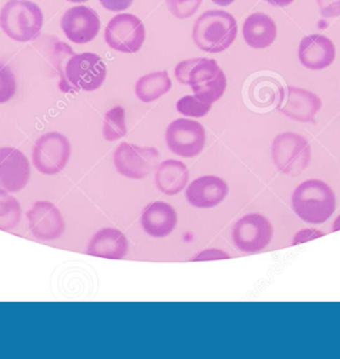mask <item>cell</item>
<instances>
[{
    "mask_svg": "<svg viewBox=\"0 0 340 359\" xmlns=\"http://www.w3.org/2000/svg\"><path fill=\"white\" fill-rule=\"evenodd\" d=\"M175 76L182 85L190 86L197 98L210 104L217 102L226 91V75L211 58H193L180 62L176 66Z\"/></svg>",
    "mask_w": 340,
    "mask_h": 359,
    "instance_id": "6da1fadb",
    "label": "cell"
},
{
    "mask_svg": "<svg viewBox=\"0 0 340 359\" xmlns=\"http://www.w3.org/2000/svg\"><path fill=\"white\" fill-rule=\"evenodd\" d=\"M294 213L308 224H322L336 210L333 189L321 180L300 182L291 197Z\"/></svg>",
    "mask_w": 340,
    "mask_h": 359,
    "instance_id": "7a4b0ae2",
    "label": "cell"
},
{
    "mask_svg": "<svg viewBox=\"0 0 340 359\" xmlns=\"http://www.w3.org/2000/svg\"><path fill=\"white\" fill-rule=\"evenodd\" d=\"M192 36L199 49L208 53H220L230 48L236 39V20L228 12L211 10L196 20Z\"/></svg>",
    "mask_w": 340,
    "mask_h": 359,
    "instance_id": "3957f363",
    "label": "cell"
},
{
    "mask_svg": "<svg viewBox=\"0 0 340 359\" xmlns=\"http://www.w3.org/2000/svg\"><path fill=\"white\" fill-rule=\"evenodd\" d=\"M43 26V12L30 0H9L0 11V28L13 41H34Z\"/></svg>",
    "mask_w": 340,
    "mask_h": 359,
    "instance_id": "277c9868",
    "label": "cell"
},
{
    "mask_svg": "<svg viewBox=\"0 0 340 359\" xmlns=\"http://www.w3.org/2000/svg\"><path fill=\"white\" fill-rule=\"evenodd\" d=\"M271 155L279 172L296 177L308 169L312 158V149L308 140L300 134L283 132L273 140Z\"/></svg>",
    "mask_w": 340,
    "mask_h": 359,
    "instance_id": "5b68a950",
    "label": "cell"
},
{
    "mask_svg": "<svg viewBox=\"0 0 340 359\" xmlns=\"http://www.w3.org/2000/svg\"><path fill=\"white\" fill-rule=\"evenodd\" d=\"M72 154V147L67 136L60 132H48L35 142L32 163L43 175L52 176L64 171Z\"/></svg>",
    "mask_w": 340,
    "mask_h": 359,
    "instance_id": "8992f818",
    "label": "cell"
},
{
    "mask_svg": "<svg viewBox=\"0 0 340 359\" xmlns=\"http://www.w3.org/2000/svg\"><path fill=\"white\" fill-rule=\"evenodd\" d=\"M116 171L129 180H142L148 177L158 165L159 155L156 148L140 147L123 142L114 152Z\"/></svg>",
    "mask_w": 340,
    "mask_h": 359,
    "instance_id": "52a82bcc",
    "label": "cell"
},
{
    "mask_svg": "<svg viewBox=\"0 0 340 359\" xmlns=\"http://www.w3.org/2000/svg\"><path fill=\"white\" fill-rule=\"evenodd\" d=\"M232 238L235 247L243 253H257L272 241V224L262 214H245L233 226Z\"/></svg>",
    "mask_w": 340,
    "mask_h": 359,
    "instance_id": "ba28073f",
    "label": "cell"
},
{
    "mask_svg": "<svg viewBox=\"0 0 340 359\" xmlns=\"http://www.w3.org/2000/svg\"><path fill=\"white\" fill-rule=\"evenodd\" d=\"M109 47L121 53H136L146 39V28L133 14H119L109 22L104 32Z\"/></svg>",
    "mask_w": 340,
    "mask_h": 359,
    "instance_id": "9c48e42d",
    "label": "cell"
},
{
    "mask_svg": "<svg viewBox=\"0 0 340 359\" xmlns=\"http://www.w3.org/2000/svg\"><path fill=\"white\" fill-rule=\"evenodd\" d=\"M165 142L169 150L177 156L193 158L205 149V128L198 121L176 119L168 127Z\"/></svg>",
    "mask_w": 340,
    "mask_h": 359,
    "instance_id": "30bf717a",
    "label": "cell"
},
{
    "mask_svg": "<svg viewBox=\"0 0 340 359\" xmlns=\"http://www.w3.org/2000/svg\"><path fill=\"white\" fill-rule=\"evenodd\" d=\"M64 72L73 87L92 92L106 81L107 67L97 54H77L68 60Z\"/></svg>",
    "mask_w": 340,
    "mask_h": 359,
    "instance_id": "8fae6325",
    "label": "cell"
},
{
    "mask_svg": "<svg viewBox=\"0 0 340 359\" xmlns=\"http://www.w3.org/2000/svg\"><path fill=\"white\" fill-rule=\"evenodd\" d=\"M31 234L41 241L60 239L66 232L62 211L51 201H37L27 212Z\"/></svg>",
    "mask_w": 340,
    "mask_h": 359,
    "instance_id": "7c38bea8",
    "label": "cell"
},
{
    "mask_svg": "<svg viewBox=\"0 0 340 359\" xmlns=\"http://www.w3.org/2000/svg\"><path fill=\"white\" fill-rule=\"evenodd\" d=\"M30 180L31 165L26 154L12 147L0 148V189L18 193Z\"/></svg>",
    "mask_w": 340,
    "mask_h": 359,
    "instance_id": "4fadbf2b",
    "label": "cell"
},
{
    "mask_svg": "<svg viewBox=\"0 0 340 359\" xmlns=\"http://www.w3.org/2000/svg\"><path fill=\"white\" fill-rule=\"evenodd\" d=\"M60 26L67 39L72 43L85 45L97 36L100 30V16L91 8L79 6L64 14Z\"/></svg>",
    "mask_w": 340,
    "mask_h": 359,
    "instance_id": "5bb4252c",
    "label": "cell"
},
{
    "mask_svg": "<svg viewBox=\"0 0 340 359\" xmlns=\"http://www.w3.org/2000/svg\"><path fill=\"white\" fill-rule=\"evenodd\" d=\"M229 186L218 176L207 175L193 180L186 191V198L197 209H212L226 198Z\"/></svg>",
    "mask_w": 340,
    "mask_h": 359,
    "instance_id": "9a60e30c",
    "label": "cell"
},
{
    "mask_svg": "<svg viewBox=\"0 0 340 359\" xmlns=\"http://www.w3.org/2000/svg\"><path fill=\"white\" fill-rule=\"evenodd\" d=\"M336 49L333 41L320 34L304 37L298 49V57L302 66L310 70H322L333 64Z\"/></svg>",
    "mask_w": 340,
    "mask_h": 359,
    "instance_id": "2e32d148",
    "label": "cell"
},
{
    "mask_svg": "<svg viewBox=\"0 0 340 359\" xmlns=\"http://www.w3.org/2000/svg\"><path fill=\"white\" fill-rule=\"evenodd\" d=\"M140 224L149 236L165 238L175 230L178 216L175 209L169 203L154 201L144 208Z\"/></svg>",
    "mask_w": 340,
    "mask_h": 359,
    "instance_id": "e0dca14e",
    "label": "cell"
},
{
    "mask_svg": "<svg viewBox=\"0 0 340 359\" xmlns=\"http://www.w3.org/2000/svg\"><path fill=\"white\" fill-rule=\"evenodd\" d=\"M322 102L320 98L300 88H287V100H283L278 110L293 121L300 123H312L317 113L320 111Z\"/></svg>",
    "mask_w": 340,
    "mask_h": 359,
    "instance_id": "ac0fdd59",
    "label": "cell"
},
{
    "mask_svg": "<svg viewBox=\"0 0 340 359\" xmlns=\"http://www.w3.org/2000/svg\"><path fill=\"white\" fill-rule=\"evenodd\" d=\"M129 252V241L121 231L104 228L97 231L88 245L86 253L108 259H123Z\"/></svg>",
    "mask_w": 340,
    "mask_h": 359,
    "instance_id": "d6986e66",
    "label": "cell"
},
{
    "mask_svg": "<svg viewBox=\"0 0 340 359\" xmlns=\"http://www.w3.org/2000/svg\"><path fill=\"white\" fill-rule=\"evenodd\" d=\"M189 182V170L182 161L168 159L158 163L155 171V184L163 194L173 196L182 192Z\"/></svg>",
    "mask_w": 340,
    "mask_h": 359,
    "instance_id": "ffe728a7",
    "label": "cell"
},
{
    "mask_svg": "<svg viewBox=\"0 0 340 359\" xmlns=\"http://www.w3.org/2000/svg\"><path fill=\"white\" fill-rule=\"evenodd\" d=\"M243 34L247 46L254 49H264L276 39L277 27L266 14H252L243 24Z\"/></svg>",
    "mask_w": 340,
    "mask_h": 359,
    "instance_id": "44dd1931",
    "label": "cell"
},
{
    "mask_svg": "<svg viewBox=\"0 0 340 359\" xmlns=\"http://www.w3.org/2000/svg\"><path fill=\"white\" fill-rule=\"evenodd\" d=\"M249 97L256 108L264 110L279 109L285 100V90L281 83L273 77H258L250 86Z\"/></svg>",
    "mask_w": 340,
    "mask_h": 359,
    "instance_id": "7402d4cb",
    "label": "cell"
},
{
    "mask_svg": "<svg viewBox=\"0 0 340 359\" xmlns=\"http://www.w3.org/2000/svg\"><path fill=\"white\" fill-rule=\"evenodd\" d=\"M172 81L167 71L151 73L140 77L136 83L135 93L142 102H154L171 90Z\"/></svg>",
    "mask_w": 340,
    "mask_h": 359,
    "instance_id": "603a6c76",
    "label": "cell"
},
{
    "mask_svg": "<svg viewBox=\"0 0 340 359\" xmlns=\"http://www.w3.org/2000/svg\"><path fill=\"white\" fill-rule=\"evenodd\" d=\"M22 209L12 193L0 189V230H13L22 220Z\"/></svg>",
    "mask_w": 340,
    "mask_h": 359,
    "instance_id": "cb8c5ba5",
    "label": "cell"
},
{
    "mask_svg": "<svg viewBox=\"0 0 340 359\" xmlns=\"http://www.w3.org/2000/svg\"><path fill=\"white\" fill-rule=\"evenodd\" d=\"M125 110L115 107L107 112L102 126V135L107 142H116L127 134Z\"/></svg>",
    "mask_w": 340,
    "mask_h": 359,
    "instance_id": "d4e9b609",
    "label": "cell"
},
{
    "mask_svg": "<svg viewBox=\"0 0 340 359\" xmlns=\"http://www.w3.org/2000/svg\"><path fill=\"white\" fill-rule=\"evenodd\" d=\"M212 104L199 100L196 96H184L182 100H178L176 109L180 114L188 117L205 116L211 110Z\"/></svg>",
    "mask_w": 340,
    "mask_h": 359,
    "instance_id": "484cf974",
    "label": "cell"
},
{
    "mask_svg": "<svg viewBox=\"0 0 340 359\" xmlns=\"http://www.w3.org/2000/svg\"><path fill=\"white\" fill-rule=\"evenodd\" d=\"M16 93V79L7 65L0 62V104H5Z\"/></svg>",
    "mask_w": 340,
    "mask_h": 359,
    "instance_id": "4316f807",
    "label": "cell"
},
{
    "mask_svg": "<svg viewBox=\"0 0 340 359\" xmlns=\"http://www.w3.org/2000/svg\"><path fill=\"white\" fill-rule=\"evenodd\" d=\"M203 0H167L170 12L178 20H186L196 13Z\"/></svg>",
    "mask_w": 340,
    "mask_h": 359,
    "instance_id": "83f0119b",
    "label": "cell"
},
{
    "mask_svg": "<svg viewBox=\"0 0 340 359\" xmlns=\"http://www.w3.org/2000/svg\"><path fill=\"white\" fill-rule=\"evenodd\" d=\"M325 233L323 231L314 228L301 229L298 231L293 237V243L292 245H297L301 243H308V241H314V239L320 238L325 236Z\"/></svg>",
    "mask_w": 340,
    "mask_h": 359,
    "instance_id": "f1b7e54d",
    "label": "cell"
},
{
    "mask_svg": "<svg viewBox=\"0 0 340 359\" xmlns=\"http://www.w3.org/2000/svg\"><path fill=\"white\" fill-rule=\"evenodd\" d=\"M321 15L325 18L340 16V0H317Z\"/></svg>",
    "mask_w": 340,
    "mask_h": 359,
    "instance_id": "f546056e",
    "label": "cell"
},
{
    "mask_svg": "<svg viewBox=\"0 0 340 359\" xmlns=\"http://www.w3.org/2000/svg\"><path fill=\"white\" fill-rule=\"evenodd\" d=\"M230 255L219 249H207L197 254L193 260L194 262H207V260L228 259Z\"/></svg>",
    "mask_w": 340,
    "mask_h": 359,
    "instance_id": "4dcf8cb0",
    "label": "cell"
},
{
    "mask_svg": "<svg viewBox=\"0 0 340 359\" xmlns=\"http://www.w3.org/2000/svg\"><path fill=\"white\" fill-rule=\"evenodd\" d=\"M104 9L112 12L125 11L129 9L134 0H100Z\"/></svg>",
    "mask_w": 340,
    "mask_h": 359,
    "instance_id": "1f68e13d",
    "label": "cell"
},
{
    "mask_svg": "<svg viewBox=\"0 0 340 359\" xmlns=\"http://www.w3.org/2000/svg\"><path fill=\"white\" fill-rule=\"evenodd\" d=\"M266 1L275 7H287V6L291 5L294 0H266Z\"/></svg>",
    "mask_w": 340,
    "mask_h": 359,
    "instance_id": "d6a6232c",
    "label": "cell"
},
{
    "mask_svg": "<svg viewBox=\"0 0 340 359\" xmlns=\"http://www.w3.org/2000/svg\"><path fill=\"white\" fill-rule=\"evenodd\" d=\"M215 5L222 6V7H226L230 6L231 4L234 3L235 0H212Z\"/></svg>",
    "mask_w": 340,
    "mask_h": 359,
    "instance_id": "836d02e7",
    "label": "cell"
},
{
    "mask_svg": "<svg viewBox=\"0 0 340 359\" xmlns=\"http://www.w3.org/2000/svg\"><path fill=\"white\" fill-rule=\"evenodd\" d=\"M337 231H340V215L335 218L332 226V232H337Z\"/></svg>",
    "mask_w": 340,
    "mask_h": 359,
    "instance_id": "e575fe53",
    "label": "cell"
},
{
    "mask_svg": "<svg viewBox=\"0 0 340 359\" xmlns=\"http://www.w3.org/2000/svg\"><path fill=\"white\" fill-rule=\"evenodd\" d=\"M68 1H70V3H86V1H88V0H68Z\"/></svg>",
    "mask_w": 340,
    "mask_h": 359,
    "instance_id": "d590c367",
    "label": "cell"
}]
</instances>
